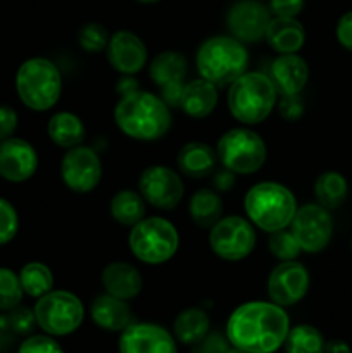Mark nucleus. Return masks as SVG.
Wrapping results in <instances>:
<instances>
[{
  "label": "nucleus",
  "instance_id": "f257e3e1",
  "mask_svg": "<svg viewBox=\"0 0 352 353\" xmlns=\"http://www.w3.org/2000/svg\"><path fill=\"white\" fill-rule=\"evenodd\" d=\"M290 317L271 300H252L238 305L226 321L231 347L247 353H275L283 348L290 331Z\"/></svg>",
  "mask_w": 352,
  "mask_h": 353
},
{
  "label": "nucleus",
  "instance_id": "f03ea898",
  "mask_svg": "<svg viewBox=\"0 0 352 353\" xmlns=\"http://www.w3.org/2000/svg\"><path fill=\"white\" fill-rule=\"evenodd\" d=\"M114 123L124 137L137 141H157L169 133L173 126L171 107L145 90L119 97L114 107Z\"/></svg>",
  "mask_w": 352,
  "mask_h": 353
},
{
  "label": "nucleus",
  "instance_id": "7ed1b4c3",
  "mask_svg": "<svg viewBox=\"0 0 352 353\" xmlns=\"http://www.w3.org/2000/svg\"><path fill=\"white\" fill-rule=\"evenodd\" d=\"M297 209L299 203L292 190L278 181L255 183L244 196L247 219L268 234L289 228Z\"/></svg>",
  "mask_w": 352,
  "mask_h": 353
},
{
  "label": "nucleus",
  "instance_id": "20e7f679",
  "mask_svg": "<svg viewBox=\"0 0 352 353\" xmlns=\"http://www.w3.org/2000/svg\"><path fill=\"white\" fill-rule=\"evenodd\" d=\"M278 102V92L264 72L245 71L238 76L226 93V105L235 121L244 126L261 124L271 116Z\"/></svg>",
  "mask_w": 352,
  "mask_h": 353
},
{
  "label": "nucleus",
  "instance_id": "39448f33",
  "mask_svg": "<svg viewBox=\"0 0 352 353\" xmlns=\"http://www.w3.org/2000/svg\"><path fill=\"white\" fill-rule=\"evenodd\" d=\"M195 65L200 78L207 79L217 88L230 86L247 71V47L231 34H216L207 38L197 48Z\"/></svg>",
  "mask_w": 352,
  "mask_h": 353
},
{
  "label": "nucleus",
  "instance_id": "423d86ee",
  "mask_svg": "<svg viewBox=\"0 0 352 353\" xmlns=\"http://www.w3.org/2000/svg\"><path fill=\"white\" fill-rule=\"evenodd\" d=\"M16 92L30 110H50L62 95V74L57 64L47 57L26 59L16 72Z\"/></svg>",
  "mask_w": 352,
  "mask_h": 353
},
{
  "label": "nucleus",
  "instance_id": "0eeeda50",
  "mask_svg": "<svg viewBox=\"0 0 352 353\" xmlns=\"http://www.w3.org/2000/svg\"><path fill=\"white\" fill-rule=\"evenodd\" d=\"M128 247L131 255L144 264H166L179 248L178 228L166 217H144L140 223L131 226Z\"/></svg>",
  "mask_w": 352,
  "mask_h": 353
},
{
  "label": "nucleus",
  "instance_id": "6e6552de",
  "mask_svg": "<svg viewBox=\"0 0 352 353\" xmlns=\"http://www.w3.org/2000/svg\"><path fill=\"white\" fill-rule=\"evenodd\" d=\"M217 161L235 174H254L268 159V147L259 133L248 126L224 131L216 145Z\"/></svg>",
  "mask_w": 352,
  "mask_h": 353
},
{
  "label": "nucleus",
  "instance_id": "1a4fd4ad",
  "mask_svg": "<svg viewBox=\"0 0 352 353\" xmlns=\"http://www.w3.org/2000/svg\"><path fill=\"white\" fill-rule=\"evenodd\" d=\"M37 326L54 338L69 336L85 319V305L78 295L66 290H52L37 299L33 307Z\"/></svg>",
  "mask_w": 352,
  "mask_h": 353
},
{
  "label": "nucleus",
  "instance_id": "9d476101",
  "mask_svg": "<svg viewBox=\"0 0 352 353\" xmlns=\"http://www.w3.org/2000/svg\"><path fill=\"white\" fill-rule=\"evenodd\" d=\"M257 243L255 226L242 216H223L209 230V247L224 262L245 261Z\"/></svg>",
  "mask_w": 352,
  "mask_h": 353
},
{
  "label": "nucleus",
  "instance_id": "9b49d317",
  "mask_svg": "<svg viewBox=\"0 0 352 353\" xmlns=\"http://www.w3.org/2000/svg\"><path fill=\"white\" fill-rule=\"evenodd\" d=\"M59 172L66 188L72 193L85 195L99 186L104 168L95 148L81 143L64 152Z\"/></svg>",
  "mask_w": 352,
  "mask_h": 353
},
{
  "label": "nucleus",
  "instance_id": "f8f14e48",
  "mask_svg": "<svg viewBox=\"0 0 352 353\" xmlns=\"http://www.w3.org/2000/svg\"><path fill=\"white\" fill-rule=\"evenodd\" d=\"M289 230L306 254H320L333 236V219L330 210L320 203H304L297 209Z\"/></svg>",
  "mask_w": 352,
  "mask_h": 353
},
{
  "label": "nucleus",
  "instance_id": "ddd939ff",
  "mask_svg": "<svg viewBox=\"0 0 352 353\" xmlns=\"http://www.w3.org/2000/svg\"><path fill=\"white\" fill-rule=\"evenodd\" d=\"M138 192L148 205L173 210L185 196V185L178 171L162 164L148 165L138 178Z\"/></svg>",
  "mask_w": 352,
  "mask_h": 353
},
{
  "label": "nucleus",
  "instance_id": "4468645a",
  "mask_svg": "<svg viewBox=\"0 0 352 353\" xmlns=\"http://www.w3.org/2000/svg\"><path fill=\"white\" fill-rule=\"evenodd\" d=\"M311 286V274L304 264L297 261L278 262L271 269L266 281L268 296L280 307L297 305L306 299Z\"/></svg>",
  "mask_w": 352,
  "mask_h": 353
},
{
  "label": "nucleus",
  "instance_id": "2eb2a0df",
  "mask_svg": "<svg viewBox=\"0 0 352 353\" xmlns=\"http://www.w3.org/2000/svg\"><path fill=\"white\" fill-rule=\"evenodd\" d=\"M188 74V61L178 50H164L154 55L148 64V76L161 88V99L169 107H178Z\"/></svg>",
  "mask_w": 352,
  "mask_h": 353
},
{
  "label": "nucleus",
  "instance_id": "dca6fc26",
  "mask_svg": "<svg viewBox=\"0 0 352 353\" xmlns=\"http://www.w3.org/2000/svg\"><path fill=\"white\" fill-rule=\"evenodd\" d=\"M271 21V10L261 0H237L226 12V28L242 43H257L264 40Z\"/></svg>",
  "mask_w": 352,
  "mask_h": 353
},
{
  "label": "nucleus",
  "instance_id": "f3484780",
  "mask_svg": "<svg viewBox=\"0 0 352 353\" xmlns=\"http://www.w3.org/2000/svg\"><path fill=\"white\" fill-rule=\"evenodd\" d=\"M106 54L109 64L121 76L138 74L148 61L147 45L130 30H119L110 34Z\"/></svg>",
  "mask_w": 352,
  "mask_h": 353
},
{
  "label": "nucleus",
  "instance_id": "a211bd4d",
  "mask_svg": "<svg viewBox=\"0 0 352 353\" xmlns=\"http://www.w3.org/2000/svg\"><path fill=\"white\" fill-rule=\"evenodd\" d=\"M119 353H178L176 338L154 323H131L121 331Z\"/></svg>",
  "mask_w": 352,
  "mask_h": 353
},
{
  "label": "nucleus",
  "instance_id": "6ab92c4d",
  "mask_svg": "<svg viewBox=\"0 0 352 353\" xmlns=\"http://www.w3.org/2000/svg\"><path fill=\"white\" fill-rule=\"evenodd\" d=\"M37 150L30 141L10 137L0 141V178L10 183H24L38 171Z\"/></svg>",
  "mask_w": 352,
  "mask_h": 353
},
{
  "label": "nucleus",
  "instance_id": "aec40b11",
  "mask_svg": "<svg viewBox=\"0 0 352 353\" xmlns=\"http://www.w3.org/2000/svg\"><path fill=\"white\" fill-rule=\"evenodd\" d=\"M269 78L278 95H299L309 81V65L299 54H278L269 68Z\"/></svg>",
  "mask_w": 352,
  "mask_h": 353
},
{
  "label": "nucleus",
  "instance_id": "412c9836",
  "mask_svg": "<svg viewBox=\"0 0 352 353\" xmlns=\"http://www.w3.org/2000/svg\"><path fill=\"white\" fill-rule=\"evenodd\" d=\"M104 292L121 300H133L144 288V278L135 265L128 262H110L100 274Z\"/></svg>",
  "mask_w": 352,
  "mask_h": 353
},
{
  "label": "nucleus",
  "instance_id": "4be33fe9",
  "mask_svg": "<svg viewBox=\"0 0 352 353\" xmlns=\"http://www.w3.org/2000/svg\"><path fill=\"white\" fill-rule=\"evenodd\" d=\"M90 317L95 326L104 331H110V333H121L133 323L131 309L126 300H121L106 292L95 296V300L92 302Z\"/></svg>",
  "mask_w": 352,
  "mask_h": 353
},
{
  "label": "nucleus",
  "instance_id": "5701e85b",
  "mask_svg": "<svg viewBox=\"0 0 352 353\" xmlns=\"http://www.w3.org/2000/svg\"><path fill=\"white\" fill-rule=\"evenodd\" d=\"M216 148L204 141H188L176 155V165L179 172L192 179H202L213 176L217 168Z\"/></svg>",
  "mask_w": 352,
  "mask_h": 353
},
{
  "label": "nucleus",
  "instance_id": "b1692460",
  "mask_svg": "<svg viewBox=\"0 0 352 353\" xmlns=\"http://www.w3.org/2000/svg\"><path fill=\"white\" fill-rule=\"evenodd\" d=\"M219 102L217 86L207 79L199 78L185 83L179 99V109L193 119H204L216 110Z\"/></svg>",
  "mask_w": 352,
  "mask_h": 353
},
{
  "label": "nucleus",
  "instance_id": "393cba45",
  "mask_svg": "<svg viewBox=\"0 0 352 353\" xmlns=\"http://www.w3.org/2000/svg\"><path fill=\"white\" fill-rule=\"evenodd\" d=\"M264 40L276 54H297L306 43V30L297 17H271Z\"/></svg>",
  "mask_w": 352,
  "mask_h": 353
},
{
  "label": "nucleus",
  "instance_id": "a878e982",
  "mask_svg": "<svg viewBox=\"0 0 352 353\" xmlns=\"http://www.w3.org/2000/svg\"><path fill=\"white\" fill-rule=\"evenodd\" d=\"M47 134L52 140V143L68 150V148H72L76 147V145L83 143L86 134V128L85 124H83L81 117L76 116L75 112L61 110V112H55L54 116L48 119Z\"/></svg>",
  "mask_w": 352,
  "mask_h": 353
},
{
  "label": "nucleus",
  "instance_id": "bb28decb",
  "mask_svg": "<svg viewBox=\"0 0 352 353\" xmlns=\"http://www.w3.org/2000/svg\"><path fill=\"white\" fill-rule=\"evenodd\" d=\"M223 199L214 188H200L190 196V219L202 230H211L223 217Z\"/></svg>",
  "mask_w": 352,
  "mask_h": 353
},
{
  "label": "nucleus",
  "instance_id": "cd10ccee",
  "mask_svg": "<svg viewBox=\"0 0 352 353\" xmlns=\"http://www.w3.org/2000/svg\"><path fill=\"white\" fill-rule=\"evenodd\" d=\"M211 331V319L199 307H188L176 316L173 323V336L182 345H195Z\"/></svg>",
  "mask_w": 352,
  "mask_h": 353
},
{
  "label": "nucleus",
  "instance_id": "c85d7f7f",
  "mask_svg": "<svg viewBox=\"0 0 352 353\" xmlns=\"http://www.w3.org/2000/svg\"><path fill=\"white\" fill-rule=\"evenodd\" d=\"M109 212L110 217L117 224L131 228L145 217V214H147V202L140 195V192L124 188L114 193L109 203Z\"/></svg>",
  "mask_w": 352,
  "mask_h": 353
},
{
  "label": "nucleus",
  "instance_id": "c756f323",
  "mask_svg": "<svg viewBox=\"0 0 352 353\" xmlns=\"http://www.w3.org/2000/svg\"><path fill=\"white\" fill-rule=\"evenodd\" d=\"M314 196L324 209L333 210L345 203L349 196V183L338 171H324L314 181Z\"/></svg>",
  "mask_w": 352,
  "mask_h": 353
},
{
  "label": "nucleus",
  "instance_id": "7c9ffc66",
  "mask_svg": "<svg viewBox=\"0 0 352 353\" xmlns=\"http://www.w3.org/2000/svg\"><path fill=\"white\" fill-rule=\"evenodd\" d=\"M17 274H19L24 295L31 296V299H40L54 290V272L43 262H28Z\"/></svg>",
  "mask_w": 352,
  "mask_h": 353
},
{
  "label": "nucleus",
  "instance_id": "2f4dec72",
  "mask_svg": "<svg viewBox=\"0 0 352 353\" xmlns=\"http://www.w3.org/2000/svg\"><path fill=\"white\" fill-rule=\"evenodd\" d=\"M326 340L317 327L311 324H297L290 327L283 343L285 353H324Z\"/></svg>",
  "mask_w": 352,
  "mask_h": 353
},
{
  "label": "nucleus",
  "instance_id": "473e14b6",
  "mask_svg": "<svg viewBox=\"0 0 352 353\" xmlns=\"http://www.w3.org/2000/svg\"><path fill=\"white\" fill-rule=\"evenodd\" d=\"M23 295L24 292L19 281V274L9 268H0V310L7 312L14 307L21 305Z\"/></svg>",
  "mask_w": 352,
  "mask_h": 353
},
{
  "label": "nucleus",
  "instance_id": "72a5a7b5",
  "mask_svg": "<svg viewBox=\"0 0 352 353\" xmlns=\"http://www.w3.org/2000/svg\"><path fill=\"white\" fill-rule=\"evenodd\" d=\"M268 250L271 252V255L278 262L295 261L300 255V252H302L300 250L299 241L295 240V236H293L289 228L275 231V233H269Z\"/></svg>",
  "mask_w": 352,
  "mask_h": 353
},
{
  "label": "nucleus",
  "instance_id": "f704fd0d",
  "mask_svg": "<svg viewBox=\"0 0 352 353\" xmlns=\"http://www.w3.org/2000/svg\"><path fill=\"white\" fill-rule=\"evenodd\" d=\"M109 38V31L100 23H86L78 31V43L86 54H99L106 50Z\"/></svg>",
  "mask_w": 352,
  "mask_h": 353
},
{
  "label": "nucleus",
  "instance_id": "c9c22d12",
  "mask_svg": "<svg viewBox=\"0 0 352 353\" xmlns=\"http://www.w3.org/2000/svg\"><path fill=\"white\" fill-rule=\"evenodd\" d=\"M35 324L37 321H35L33 310L24 309L21 305L7 310L6 316L0 317V330L10 331L14 334H30Z\"/></svg>",
  "mask_w": 352,
  "mask_h": 353
},
{
  "label": "nucleus",
  "instance_id": "e433bc0d",
  "mask_svg": "<svg viewBox=\"0 0 352 353\" xmlns=\"http://www.w3.org/2000/svg\"><path fill=\"white\" fill-rule=\"evenodd\" d=\"M19 231V216L9 200L0 196V245H7Z\"/></svg>",
  "mask_w": 352,
  "mask_h": 353
},
{
  "label": "nucleus",
  "instance_id": "4c0bfd02",
  "mask_svg": "<svg viewBox=\"0 0 352 353\" xmlns=\"http://www.w3.org/2000/svg\"><path fill=\"white\" fill-rule=\"evenodd\" d=\"M17 353H66L61 343L50 334H33L28 336L17 348Z\"/></svg>",
  "mask_w": 352,
  "mask_h": 353
},
{
  "label": "nucleus",
  "instance_id": "58836bf2",
  "mask_svg": "<svg viewBox=\"0 0 352 353\" xmlns=\"http://www.w3.org/2000/svg\"><path fill=\"white\" fill-rule=\"evenodd\" d=\"M276 109H278L280 117L286 123H297L302 119L304 112H306V105L304 100L299 95H278V102H276Z\"/></svg>",
  "mask_w": 352,
  "mask_h": 353
},
{
  "label": "nucleus",
  "instance_id": "ea45409f",
  "mask_svg": "<svg viewBox=\"0 0 352 353\" xmlns=\"http://www.w3.org/2000/svg\"><path fill=\"white\" fill-rule=\"evenodd\" d=\"M230 347L231 345L228 341L226 334L209 331L202 340L192 345V352L190 353H224Z\"/></svg>",
  "mask_w": 352,
  "mask_h": 353
},
{
  "label": "nucleus",
  "instance_id": "a19ab883",
  "mask_svg": "<svg viewBox=\"0 0 352 353\" xmlns=\"http://www.w3.org/2000/svg\"><path fill=\"white\" fill-rule=\"evenodd\" d=\"M269 10L275 17H297L304 9V0H269Z\"/></svg>",
  "mask_w": 352,
  "mask_h": 353
},
{
  "label": "nucleus",
  "instance_id": "79ce46f5",
  "mask_svg": "<svg viewBox=\"0 0 352 353\" xmlns=\"http://www.w3.org/2000/svg\"><path fill=\"white\" fill-rule=\"evenodd\" d=\"M17 123H19V117L16 110L9 105H0V141L14 137Z\"/></svg>",
  "mask_w": 352,
  "mask_h": 353
},
{
  "label": "nucleus",
  "instance_id": "37998d69",
  "mask_svg": "<svg viewBox=\"0 0 352 353\" xmlns=\"http://www.w3.org/2000/svg\"><path fill=\"white\" fill-rule=\"evenodd\" d=\"M335 34L337 40L345 50L352 52V10L345 12L344 16L338 19L337 28H335Z\"/></svg>",
  "mask_w": 352,
  "mask_h": 353
},
{
  "label": "nucleus",
  "instance_id": "c03bdc74",
  "mask_svg": "<svg viewBox=\"0 0 352 353\" xmlns=\"http://www.w3.org/2000/svg\"><path fill=\"white\" fill-rule=\"evenodd\" d=\"M235 181H237V174L231 171H228L226 168H223L221 171L213 172V188L216 190L217 193H226L230 192L235 186Z\"/></svg>",
  "mask_w": 352,
  "mask_h": 353
},
{
  "label": "nucleus",
  "instance_id": "a18cd8bd",
  "mask_svg": "<svg viewBox=\"0 0 352 353\" xmlns=\"http://www.w3.org/2000/svg\"><path fill=\"white\" fill-rule=\"evenodd\" d=\"M137 90H140V86H138L137 79H135L133 76H121V78L117 79L116 92L119 97L130 95V93L137 92Z\"/></svg>",
  "mask_w": 352,
  "mask_h": 353
},
{
  "label": "nucleus",
  "instance_id": "49530a36",
  "mask_svg": "<svg viewBox=\"0 0 352 353\" xmlns=\"http://www.w3.org/2000/svg\"><path fill=\"white\" fill-rule=\"evenodd\" d=\"M324 353H351V347L344 340H330L324 345Z\"/></svg>",
  "mask_w": 352,
  "mask_h": 353
},
{
  "label": "nucleus",
  "instance_id": "de8ad7c7",
  "mask_svg": "<svg viewBox=\"0 0 352 353\" xmlns=\"http://www.w3.org/2000/svg\"><path fill=\"white\" fill-rule=\"evenodd\" d=\"M224 353H247V352H244V350H238V348H235V347H230L228 348L226 352Z\"/></svg>",
  "mask_w": 352,
  "mask_h": 353
},
{
  "label": "nucleus",
  "instance_id": "09e8293b",
  "mask_svg": "<svg viewBox=\"0 0 352 353\" xmlns=\"http://www.w3.org/2000/svg\"><path fill=\"white\" fill-rule=\"evenodd\" d=\"M137 2H140V3H157V2H161V0H137Z\"/></svg>",
  "mask_w": 352,
  "mask_h": 353
},
{
  "label": "nucleus",
  "instance_id": "8fccbe9b",
  "mask_svg": "<svg viewBox=\"0 0 352 353\" xmlns=\"http://www.w3.org/2000/svg\"><path fill=\"white\" fill-rule=\"evenodd\" d=\"M351 252H352V240H351Z\"/></svg>",
  "mask_w": 352,
  "mask_h": 353
}]
</instances>
